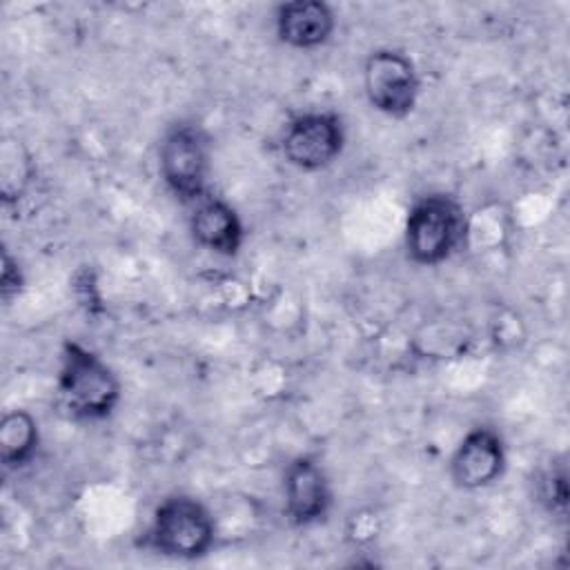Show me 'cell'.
<instances>
[{
  "mask_svg": "<svg viewBox=\"0 0 570 570\" xmlns=\"http://www.w3.org/2000/svg\"><path fill=\"white\" fill-rule=\"evenodd\" d=\"M216 537L214 512L200 499L174 492L154 508L140 546L167 559L196 561L212 552Z\"/></svg>",
  "mask_w": 570,
  "mask_h": 570,
  "instance_id": "3957f363",
  "label": "cell"
},
{
  "mask_svg": "<svg viewBox=\"0 0 570 570\" xmlns=\"http://www.w3.org/2000/svg\"><path fill=\"white\" fill-rule=\"evenodd\" d=\"M363 91L370 107L387 118H405L421 96V76L410 53L381 47L363 62Z\"/></svg>",
  "mask_w": 570,
  "mask_h": 570,
  "instance_id": "5b68a950",
  "label": "cell"
},
{
  "mask_svg": "<svg viewBox=\"0 0 570 570\" xmlns=\"http://www.w3.org/2000/svg\"><path fill=\"white\" fill-rule=\"evenodd\" d=\"M24 287V274L18 265V261L9 254V249H2V276H0V292L2 301L9 303L13 296H18Z\"/></svg>",
  "mask_w": 570,
  "mask_h": 570,
  "instance_id": "5bb4252c",
  "label": "cell"
},
{
  "mask_svg": "<svg viewBox=\"0 0 570 570\" xmlns=\"http://www.w3.org/2000/svg\"><path fill=\"white\" fill-rule=\"evenodd\" d=\"M508 468V448L492 425H474L450 456V479L459 490H483L497 483Z\"/></svg>",
  "mask_w": 570,
  "mask_h": 570,
  "instance_id": "ba28073f",
  "label": "cell"
},
{
  "mask_svg": "<svg viewBox=\"0 0 570 570\" xmlns=\"http://www.w3.org/2000/svg\"><path fill=\"white\" fill-rule=\"evenodd\" d=\"M33 176L31 156L18 138H4L0 147V196L4 205H13L22 198Z\"/></svg>",
  "mask_w": 570,
  "mask_h": 570,
  "instance_id": "7c38bea8",
  "label": "cell"
},
{
  "mask_svg": "<svg viewBox=\"0 0 570 570\" xmlns=\"http://www.w3.org/2000/svg\"><path fill=\"white\" fill-rule=\"evenodd\" d=\"M189 234L194 243L216 256L234 258L245 243V225L232 203L212 189L189 205Z\"/></svg>",
  "mask_w": 570,
  "mask_h": 570,
  "instance_id": "9c48e42d",
  "label": "cell"
},
{
  "mask_svg": "<svg viewBox=\"0 0 570 570\" xmlns=\"http://www.w3.org/2000/svg\"><path fill=\"white\" fill-rule=\"evenodd\" d=\"M470 236V216L463 203L448 191L419 196L405 216V256L421 267H436L461 252Z\"/></svg>",
  "mask_w": 570,
  "mask_h": 570,
  "instance_id": "7a4b0ae2",
  "label": "cell"
},
{
  "mask_svg": "<svg viewBox=\"0 0 570 570\" xmlns=\"http://www.w3.org/2000/svg\"><path fill=\"white\" fill-rule=\"evenodd\" d=\"M334 492L323 463L312 454L294 456L283 474V514L296 528H309L330 517Z\"/></svg>",
  "mask_w": 570,
  "mask_h": 570,
  "instance_id": "52a82bcc",
  "label": "cell"
},
{
  "mask_svg": "<svg viewBox=\"0 0 570 570\" xmlns=\"http://www.w3.org/2000/svg\"><path fill=\"white\" fill-rule=\"evenodd\" d=\"M274 31L278 42L292 49H318L336 31V13L323 0H289L276 7Z\"/></svg>",
  "mask_w": 570,
  "mask_h": 570,
  "instance_id": "30bf717a",
  "label": "cell"
},
{
  "mask_svg": "<svg viewBox=\"0 0 570 570\" xmlns=\"http://www.w3.org/2000/svg\"><path fill=\"white\" fill-rule=\"evenodd\" d=\"M158 171L165 187L191 205L209 191L212 140L194 120H176L165 127L158 142Z\"/></svg>",
  "mask_w": 570,
  "mask_h": 570,
  "instance_id": "277c9868",
  "label": "cell"
},
{
  "mask_svg": "<svg viewBox=\"0 0 570 570\" xmlns=\"http://www.w3.org/2000/svg\"><path fill=\"white\" fill-rule=\"evenodd\" d=\"M58 399L76 421H105L120 403L122 385L111 365L80 341L67 338L60 352Z\"/></svg>",
  "mask_w": 570,
  "mask_h": 570,
  "instance_id": "6da1fadb",
  "label": "cell"
},
{
  "mask_svg": "<svg viewBox=\"0 0 570 570\" xmlns=\"http://www.w3.org/2000/svg\"><path fill=\"white\" fill-rule=\"evenodd\" d=\"M537 499L548 514L568 517V472L563 463H552L537 476Z\"/></svg>",
  "mask_w": 570,
  "mask_h": 570,
  "instance_id": "4fadbf2b",
  "label": "cell"
},
{
  "mask_svg": "<svg viewBox=\"0 0 570 570\" xmlns=\"http://www.w3.org/2000/svg\"><path fill=\"white\" fill-rule=\"evenodd\" d=\"M343 116L327 109L294 116L281 136L283 158L301 171H321L338 160L345 149Z\"/></svg>",
  "mask_w": 570,
  "mask_h": 570,
  "instance_id": "8992f818",
  "label": "cell"
},
{
  "mask_svg": "<svg viewBox=\"0 0 570 570\" xmlns=\"http://www.w3.org/2000/svg\"><path fill=\"white\" fill-rule=\"evenodd\" d=\"M40 448V428L29 410H9L0 421V461L4 470L29 465Z\"/></svg>",
  "mask_w": 570,
  "mask_h": 570,
  "instance_id": "8fae6325",
  "label": "cell"
}]
</instances>
